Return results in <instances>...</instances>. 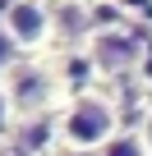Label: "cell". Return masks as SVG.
<instances>
[{
	"mask_svg": "<svg viewBox=\"0 0 152 156\" xmlns=\"http://www.w3.org/2000/svg\"><path fill=\"white\" fill-rule=\"evenodd\" d=\"M92 32H97V28L88 23V0H55V37L88 46Z\"/></svg>",
	"mask_w": 152,
	"mask_h": 156,
	"instance_id": "obj_5",
	"label": "cell"
},
{
	"mask_svg": "<svg viewBox=\"0 0 152 156\" xmlns=\"http://www.w3.org/2000/svg\"><path fill=\"white\" fill-rule=\"evenodd\" d=\"M115 133H120V110H115V101L102 97V92L74 97V101L60 110V119H55V138H60V147H65L69 156H92V151H102Z\"/></svg>",
	"mask_w": 152,
	"mask_h": 156,
	"instance_id": "obj_1",
	"label": "cell"
},
{
	"mask_svg": "<svg viewBox=\"0 0 152 156\" xmlns=\"http://www.w3.org/2000/svg\"><path fill=\"white\" fill-rule=\"evenodd\" d=\"M0 83L9 92V106H14V119L19 115H42L55 97V73L46 64H14L9 73H0Z\"/></svg>",
	"mask_w": 152,
	"mask_h": 156,
	"instance_id": "obj_3",
	"label": "cell"
},
{
	"mask_svg": "<svg viewBox=\"0 0 152 156\" xmlns=\"http://www.w3.org/2000/svg\"><path fill=\"white\" fill-rule=\"evenodd\" d=\"M14 124V106H9V92H5V83H0V133H5Z\"/></svg>",
	"mask_w": 152,
	"mask_h": 156,
	"instance_id": "obj_8",
	"label": "cell"
},
{
	"mask_svg": "<svg viewBox=\"0 0 152 156\" xmlns=\"http://www.w3.org/2000/svg\"><path fill=\"white\" fill-rule=\"evenodd\" d=\"M83 51H88L97 73H129L143 60V41H138L134 28H97Z\"/></svg>",
	"mask_w": 152,
	"mask_h": 156,
	"instance_id": "obj_2",
	"label": "cell"
},
{
	"mask_svg": "<svg viewBox=\"0 0 152 156\" xmlns=\"http://www.w3.org/2000/svg\"><path fill=\"white\" fill-rule=\"evenodd\" d=\"M46 5H55V0H46Z\"/></svg>",
	"mask_w": 152,
	"mask_h": 156,
	"instance_id": "obj_10",
	"label": "cell"
},
{
	"mask_svg": "<svg viewBox=\"0 0 152 156\" xmlns=\"http://www.w3.org/2000/svg\"><path fill=\"white\" fill-rule=\"evenodd\" d=\"M138 138H143V147L152 151V106H147V115H143V124H138Z\"/></svg>",
	"mask_w": 152,
	"mask_h": 156,
	"instance_id": "obj_9",
	"label": "cell"
},
{
	"mask_svg": "<svg viewBox=\"0 0 152 156\" xmlns=\"http://www.w3.org/2000/svg\"><path fill=\"white\" fill-rule=\"evenodd\" d=\"M14 64H19V46H14V37H9L5 19H0V73H9Z\"/></svg>",
	"mask_w": 152,
	"mask_h": 156,
	"instance_id": "obj_7",
	"label": "cell"
},
{
	"mask_svg": "<svg viewBox=\"0 0 152 156\" xmlns=\"http://www.w3.org/2000/svg\"><path fill=\"white\" fill-rule=\"evenodd\" d=\"M5 28H9L19 51H42L46 41H55V5H46V0H9Z\"/></svg>",
	"mask_w": 152,
	"mask_h": 156,
	"instance_id": "obj_4",
	"label": "cell"
},
{
	"mask_svg": "<svg viewBox=\"0 0 152 156\" xmlns=\"http://www.w3.org/2000/svg\"><path fill=\"white\" fill-rule=\"evenodd\" d=\"M97 156H152V151L143 147V138H138V133H115Z\"/></svg>",
	"mask_w": 152,
	"mask_h": 156,
	"instance_id": "obj_6",
	"label": "cell"
}]
</instances>
